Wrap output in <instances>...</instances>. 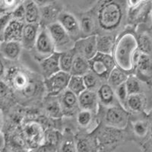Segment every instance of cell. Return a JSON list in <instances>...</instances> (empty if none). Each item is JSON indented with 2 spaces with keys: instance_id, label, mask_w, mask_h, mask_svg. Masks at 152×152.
Masks as SVG:
<instances>
[{
  "instance_id": "cell-1",
  "label": "cell",
  "mask_w": 152,
  "mask_h": 152,
  "mask_svg": "<svg viewBox=\"0 0 152 152\" xmlns=\"http://www.w3.org/2000/svg\"><path fill=\"white\" fill-rule=\"evenodd\" d=\"M5 82L8 84L13 93L24 99H31L37 96L42 90L45 91L44 80L40 81L37 75L28 69L13 66L6 70Z\"/></svg>"
},
{
  "instance_id": "cell-2",
  "label": "cell",
  "mask_w": 152,
  "mask_h": 152,
  "mask_svg": "<svg viewBox=\"0 0 152 152\" xmlns=\"http://www.w3.org/2000/svg\"><path fill=\"white\" fill-rule=\"evenodd\" d=\"M136 28L129 25L116 37L113 52L116 66L129 75L134 74L135 58L138 52Z\"/></svg>"
},
{
  "instance_id": "cell-3",
  "label": "cell",
  "mask_w": 152,
  "mask_h": 152,
  "mask_svg": "<svg viewBox=\"0 0 152 152\" xmlns=\"http://www.w3.org/2000/svg\"><path fill=\"white\" fill-rule=\"evenodd\" d=\"M94 16L97 28L111 34L123 25L127 17L126 3L116 0L102 1L97 5Z\"/></svg>"
},
{
  "instance_id": "cell-4",
  "label": "cell",
  "mask_w": 152,
  "mask_h": 152,
  "mask_svg": "<svg viewBox=\"0 0 152 152\" xmlns=\"http://www.w3.org/2000/svg\"><path fill=\"white\" fill-rule=\"evenodd\" d=\"M94 134L98 146L97 152L113 151L115 148L124 142L125 138L126 139L128 137L127 134L125 135L123 129H118L107 126H105L104 129L97 131Z\"/></svg>"
},
{
  "instance_id": "cell-5",
  "label": "cell",
  "mask_w": 152,
  "mask_h": 152,
  "mask_svg": "<svg viewBox=\"0 0 152 152\" xmlns=\"http://www.w3.org/2000/svg\"><path fill=\"white\" fill-rule=\"evenodd\" d=\"M104 108L105 112L102 114V116L105 126L118 129H123L128 126L129 113L120 104Z\"/></svg>"
},
{
  "instance_id": "cell-6",
  "label": "cell",
  "mask_w": 152,
  "mask_h": 152,
  "mask_svg": "<svg viewBox=\"0 0 152 152\" xmlns=\"http://www.w3.org/2000/svg\"><path fill=\"white\" fill-rule=\"evenodd\" d=\"M90 70L100 80L107 81L111 71L116 67L112 55L97 53L93 59L89 60Z\"/></svg>"
},
{
  "instance_id": "cell-7",
  "label": "cell",
  "mask_w": 152,
  "mask_h": 152,
  "mask_svg": "<svg viewBox=\"0 0 152 152\" xmlns=\"http://www.w3.org/2000/svg\"><path fill=\"white\" fill-rule=\"evenodd\" d=\"M33 50L35 52V59H37L38 62L56 52L54 43L50 37L47 27L40 28V32Z\"/></svg>"
},
{
  "instance_id": "cell-8",
  "label": "cell",
  "mask_w": 152,
  "mask_h": 152,
  "mask_svg": "<svg viewBox=\"0 0 152 152\" xmlns=\"http://www.w3.org/2000/svg\"><path fill=\"white\" fill-rule=\"evenodd\" d=\"M152 1L140 0L139 3L135 7L127 8V21L129 25L138 27L145 24L151 18Z\"/></svg>"
},
{
  "instance_id": "cell-9",
  "label": "cell",
  "mask_w": 152,
  "mask_h": 152,
  "mask_svg": "<svg viewBox=\"0 0 152 152\" xmlns=\"http://www.w3.org/2000/svg\"><path fill=\"white\" fill-rule=\"evenodd\" d=\"M23 137L31 151H34L45 142V132L37 122H29L23 128Z\"/></svg>"
},
{
  "instance_id": "cell-10",
  "label": "cell",
  "mask_w": 152,
  "mask_h": 152,
  "mask_svg": "<svg viewBox=\"0 0 152 152\" xmlns=\"http://www.w3.org/2000/svg\"><path fill=\"white\" fill-rule=\"evenodd\" d=\"M71 75L59 72L49 78L44 79V88L48 97H56L68 88Z\"/></svg>"
},
{
  "instance_id": "cell-11",
  "label": "cell",
  "mask_w": 152,
  "mask_h": 152,
  "mask_svg": "<svg viewBox=\"0 0 152 152\" xmlns=\"http://www.w3.org/2000/svg\"><path fill=\"white\" fill-rule=\"evenodd\" d=\"M47 28L53 41L56 52L62 53L70 50L69 46L72 40L58 21L47 25Z\"/></svg>"
},
{
  "instance_id": "cell-12",
  "label": "cell",
  "mask_w": 152,
  "mask_h": 152,
  "mask_svg": "<svg viewBox=\"0 0 152 152\" xmlns=\"http://www.w3.org/2000/svg\"><path fill=\"white\" fill-rule=\"evenodd\" d=\"M76 54L91 60L97 54V35L81 37L76 40L73 46Z\"/></svg>"
},
{
  "instance_id": "cell-13",
  "label": "cell",
  "mask_w": 152,
  "mask_h": 152,
  "mask_svg": "<svg viewBox=\"0 0 152 152\" xmlns=\"http://www.w3.org/2000/svg\"><path fill=\"white\" fill-rule=\"evenodd\" d=\"M57 21L66 30L72 40H75V42L81 38L80 22L74 15L63 11L58 17Z\"/></svg>"
},
{
  "instance_id": "cell-14",
  "label": "cell",
  "mask_w": 152,
  "mask_h": 152,
  "mask_svg": "<svg viewBox=\"0 0 152 152\" xmlns=\"http://www.w3.org/2000/svg\"><path fill=\"white\" fill-rule=\"evenodd\" d=\"M134 75L144 83L152 79V56L138 51L135 58Z\"/></svg>"
},
{
  "instance_id": "cell-15",
  "label": "cell",
  "mask_w": 152,
  "mask_h": 152,
  "mask_svg": "<svg viewBox=\"0 0 152 152\" xmlns=\"http://www.w3.org/2000/svg\"><path fill=\"white\" fill-rule=\"evenodd\" d=\"M151 123L148 121L147 114L138 119L132 122V139L142 145L148 139H149V132H150Z\"/></svg>"
},
{
  "instance_id": "cell-16",
  "label": "cell",
  "mask_w": 152,
  "mask_h": 152,
  "mask_svg": "<svg viewBox=\"0 0 152 152\" xmlns=\"http://www.w3.org/2000/svg\"><path fill=\"white\" fill-rule=\"evenodd\" d=\"M57 98L59 100L62 114L65 116H72L78 109H80L78 96H76L69 89H66L61 93Z\"/></svg>"
},
{
  "instance_id": "cell-17",
  "label": "cell",
  "mask_w": 152,
  "mask_h": 152,
  "mask_svg": "<svg viewBox=\"0 0 152 152\" xmlns=\"http://www.w3.org/2000/svg\"><path fill=\"white\" fill-rule=\"evenodd\" d=\"M60 54L61 53L55 52L53 55L38 62L40 69L41 70L42 76L44 79L49 78L53 75L61 71L60 67H59Z\"/></svg>"
},
{
  "instance_id": "cell-18",
  "label": "cell",
  "mask_w": 152,
  "mask_h": 152,
  "mask_svg": "<svg viewBox=\"0 0 152 152\" xmlns=\"http://www.w3.org/2000/svg\"><path fill=\"white\" fill-rule=\"evenodd\" d=\"M40 23H44L43 27H47L52 23L56 22L58 17L63 11L59 4L49 1L47 4L40 7Z\"/></svg>"
},
{
  "instance_id": "cell-19",
  "label": "cell",
  "mask_w": 152,
  "mask_h": 152,
  "mask_svg": "<svg viewBox=\"0 0 152 152\" xmlns=\"http://www.w3.org/2000/svg\"><path fill=\"white\" fill-rule=\"evenodd\" d=\"M40 28V24H25L21 40L23 48L27 50H33Z\"/></svg>"
},
{
  "instance_id": "cell-20",
  "label": "cell",
  "mask_w": 152,
  "mask_h": 152,
  "mask_svg": "<svg viewBox=\"0 0 152 152\" xmlns=\"http://www.w3.org/2000/svg\"><path fill=\"white\" fill-rule=\"evenodd\" d=\"M99 105L104 107H110L119 104L115 94V90L108 83L100 85L97 91Z\"/></svg>"
},
{
  "instance_id": "cell-21",
  "label": "cell",
  "mask_w": 152,
  "mask_h": 152,
  "mask_svg": "<svg viewBox=\"0 0 152 152\" xmlns=\"http://www.w3.org/2000/svg\"><path fill=\"white\" fill-rule=\"evenodd\" d=\"M148 106V97L145 93L137 94L129 96L126 102V110L129 113L132 112L134 113L145 114V110Z\"/></svg>"
},
{
  "instance_id": "cell-22",
  "label": "cell",
  "mask_w": 152,
  "mask_h": 152,
  "mask_svg": "<svg viewBox=\"0 0 152 152\" xmlns=\"http://www.w3.org/2000/svg\"><path fill=\"white\" fill-rule=\"evenodd\" d=\"M75 142L78 152H97L98 151L94 132L91 134H78L75 135Z\"/></svg>"
},
{
  "instance_id": "cell-23",
  "label": "cell",
  "mask_w": 152,
  "mask_h": 152,
  "mask_svg": "<svg viewBox=\"0 0 152 152\" xmlns=\"http://www.w3.org/2000/svg\"><path fill=\"white\" fill-rule=\"evenodd\" d=\"M24 25L25 23L12 19L2 34L4 41L21 42Z\"/></svg>"
},
{
  "instance_id": "cell-24",
  "label": "cell",
  "mask_w": 152,
  "mask_h": 152,
  "mask_svg": "<svg viewBox=\"0 0 152 152\" xmlns=\"http://www.w3.org/2000/svg\"><path fill=\"white\" fill-rule=\"evenodd\" d=\"M22 48L21 42L3 40L0 43V54L8 60L17 61L20 58Z\"/></svg>"
},
{
  "instance_id": "cell-25",
  "label": "cell",
  "mask_w": 152,
  "mask_h": 152,
  "mask_svg": "<svg viewBox=\"0 0 152 152\" xmlns=\"http://www.w3.org/2000/svg\"><path fill=\"white\" fill-rule=\"evenodd\" d=\"M80 110H85L95 113L98 109L99 101L97 92L85 90L78 97Z\"/></svg>"
},
{
  "instance_id": "cell-26",
  "label": "cell",
  "mask_w": 152,
  "mask_h": 152,
  "mask_svg": "<svg viewBox=\"0 0 152 152\" xmlns=\"http://www.w3.org/2000/svg\"><path fill=\"white\" fill-rule=\"evenodd\" d=\"M136 35L138 51L152 56V28H145Z\"/></svg>"
},
{
  "instance_id": "cell-27",
  "label": "cell",
  "mask_w": 152,
  "mask_h": 152,
  "mask_svg": "<svg viewBox=\"0 0 152 152\" xmlns=\"http://www.w3.org/2000/svg\"><path fill=\"white\" fill-rule=\"evenodd\" d=\"M116 37L110 34L97 35V49L99 53L112 55L116 45Z\"/></svg>"
},
{
  "instance_id": "cell-28",
  "label": "cell",
  "mask_w": 152,
  "mask_h": 152,
  "mask_svg": "<svg viewBox=\"0 0 152 152\" xmlns=\"http://www.w3.org/2000/svg\"><path fill=\"white\" fill-rule=\"evenodd\" d=\"M81 31V37L97 35V25L94 16L92 15H85L81 17L79 21Z\"/></svg>"
},
{
  "instance_id": "cell-29",
  "label": "cell",
  "mask_w": 152,
  "mask_h": 152,
  "mask_svg": "<svg viewBox=\"0 0 152 152\" xmlns=\"http://www.w3.org/2000/svg\"><path fill=\"white\" fill-rule=\"evenodd\" d=\"M57 152H78L76 147L75 135L71 129H66L63 132L62 140L58 146Z\"/></svg>"
},
{
  "instance_id": "cell-30",
  "label": "cell",
  "mask_w": 152,
  "mask_h": 152,
  "mask_svg": "<svg viewBox=\"0 0 152 152\" xmlns=\"http://www.w3.org/2000/svg\"><path fill=\"white\" fill-rule=\"evenodd\" d=\"M25 8V24H40V10L36 1L24 2Z\"/></svg>"
},
{
  "instance_id": "cell-31",
  "label": "cell",
  "mask_w": 152,
  "mask_h": 152,
  "mask_svg": "<svg viewBox=\"0 0 152 152\" xmlns=\"http://www.w3.org/2000/svg\"><path fill=\"white\" fill-rule=\"evenodd\" d=\"M91 70L89 61L88 59H85L84 57L76 54L74 62H73L70 75H71L81 76V77H83L85 75H86L87 73H88Z\"/></svg>"
},
{
  "instance_id": "cell-32",
  "label": "cell",
  "mask_w": 152,
  "mask_h": 152,
  "mask_svg": "<svg viewBox=\"0 0 152 152\" xmlns=\"http://www.w3.org/2000/svg\"><path fill=\"white\" fill-rule=\"evenodd\" d=\"M75 56L76 53L73 47L65 52L61 53L59 57V67L61 71L70 74Z\"/></svg>"
},
{
  "instance_id": "cell-33",
  "label": "cell",
  "mask_w": 152,
  "mask_h": 152,
  "mask_svg": "<svg viewBox=\"0 0 152 152\" xmlns=\"http://www.w3.org/2000/svg\"><path fill=\"white\" fill-rule=\"evenodd\" d=\"M129 75L128 73L125 72L124 71H123L122 69L116 66L111 71L107 81L111 87L116 88L119 85L126 83Z\"/></svg>"
},
{
  "instance_id": "cell-34",
  "label": "cell",
  "mask_w": 152,
  "mask_h": 152,
  "mask_svg": "<svg viewBox=\"0 0 152 152\" xmlns=\"http://www.w3.org/2000/svg\"><path fill=\"white\" fill-rule=\"evenodd\" d=\"M126 90L129 94V96L130 95L137 94L143 93L142 86V81L137 78L134 74L129 75L126 80Z\"/></svg>"
},
{
  "instance_id": "cell-35",
  "label": "cell",
  "mask_w": 152,
  "mask_h": 152,
  "mask_svg": "<svg viewBox=\"0 0 152 152\" xmlns=\"http://www.w3.org/2000/svg\"><path fill=\"white\" fill-rule=\"evenodd\" d=\"M67 89H69L70 91H72L76 96L78 97L82 92L86 90V87H85V83H84L83 77L71 75Z\"/></svg>"
},
{
  "instance_id": "cell-36",
  "label": "cell",
  "mask_w": 152,
  "mask_h": 152,
  "mask_svg": "<svg viewBox=\"0 0 152 152\" xmlns=\"http://www.w3.org/2000/svg\"><path fill=\"white\" fill-rule=\"evenodd\" d=\"M94 113L89 110H80L77 114V123L81 128L87 129L93 123Z\"/></svg>"
},
{
  "instance_id": "cell-37",
  "label": "cell",
  "mask_w": 152,
  "mask_h": 152,
  "mask_svg": "<svg viewBox=\"0 0 152 152\" xmlns=\"http://www.w3.org/2000/svg\"><path fill=\"white\" fill-rule=\"evenodd\" d=\"M56 97H53V100L48 101L46 105V110L50 116L53 118H60L63 116L60 104L58 98L54 99Z\"/></svg>"
},
{
  "instance_id": "cell-38",
  "label": "cell",
  "mask_w": 152,
  "mask_h": 152,
  "mask_svg": "<svg viewBox=\"0 0 152 152\" xmlns=\"http://www.w3.org/2000/svg\"><path fill=\"white\" fill-rule=\"evenodd\" d=\"M13 91L6 82L0 81V104H8L13 98Z\"/></svg>"
},
{
  "instance_id": "cell-39",
  "label": "cell",
  "mask_w": 152,
  "mask_h": 152,
  "mask_svg": "<svg viewBox=\"0 0 152 152\" xmlns=\"http://www.w3.org/2000/svg\"><path fill=\"white\" fill-rule=\"evenodd\" d=\"M83 80L87 90L95 91V89H98L101 85H100V78L91 71L83 76Z\"/></svg>"
},
{
  "instance_id": "cell-40",
  "label": "cell",
  "mask_w": 152,
  "mask_h": 152,
  "mask_svg": "<svg viewBox=\"0 0 152 152\" xmlns=\"http://www.w3.org/2000/svg\"><path fill=\"white\" fill-rule=\"evenodd\" d=\"M115 94H116V99H117L119 104L123 108L126 109V102H127V100H128L129 97V94L127 92V90H126L125 84H123V85H119L117 88H115Z\"/></svg>"
},
{
  "instance_id": "cell-41",
  "label": "cell",
  "mask_w": 152,
  "mask_h": 152,
  "mask_svg": "<svg viewBox=\"0 0 152 152\" xmlns=\"http://www.w3.org/2000/svg\"><path fill=\"white\" fill-rule=\"evenodd\" d=\"M12 19L25 23V8L24 2H21L14 10L12 11Z\"/></svg>"
},
{
  "instance_id": "cell-42",
  "label": "cell",
  "mask_w": 152,
  "mask_h": 152,
  "mask_svg": "<svg viewBox=\"0 0 152 152\" xmlns=\"http://www.w3.org/2000/svg\"><path fill=\"white\" fill-rule=\"evenodd\" d=\"M12 19V12L5 13V14L0 16V33H2V34H3L4 30L6 28L7 24H9V21H10Z\"/></svg>"
},
{
  "instance_id": "cell-43",
  "label": "cell",
  "mask_w": 152,
  "mask_h": 152,
  "mask_svg": "<svg viewBox=\"0 0 152 152\" xmlns=\"http://www.w3.org/2000/svg\"><path fill=\"white\" fill-rule=\"evenodd\" d=\"M142 152H152V140L151 139H148L145 142H144L142 145Z\"/></svg>"
},
{
  "instance_id": "cell-44",
  "label": "cell",
  "mask_w": 152,
  "mask_h": 152,
  "mask_svg": "<svg viewBox=\"0 0 152 152\" xmlns=\"http://www.w3.org/2000/svg\"><path fill=\"white\" fill-rule=\"evenodd\" d=\"M5 72H6V69H5V65H4L2 59H0V81L3 77H5Z\"/></svg>"
},
{
  "instance_id": "cell-45",
  "label": "cell",
  "mask_w": 152,
  "mask_h": 152,
  "mask_svg": "<svg viewBox=\"0 0 152 152\" xmlns=\"http://www.w3.org/2000/svg\"><path fill=\"white\" fill-rule=\"evenodd\" d=\"M4 126V116L2 110L0 109V132H2V129Z\"/></svg>"
},
{
  "instance_id": "cell-46",
  "label": "cell",
  "mask_w": 152,
  "mask_h": 152,
  "mask_svg": "<svg viewBox=\"0 0 152 152\" xmlns=\"http://www.w3.org/2000/svg\"><path fill=\"white\" fill-rule=\"evenodd\" d=\"M145 84H146V85H147V87H148V88L149 89V91H150L152 94V79L149 80V81H147V82H146Z\"/></svg>"
},
{
  "instance_id": "cell-47",
  "label": "cell",
  "mask_w": 152,
  "mask_h": 152,
  "mask_svg": "<svg viewBox=\"0 0 152 152\" xmlns=\"http://www.w3.org/2000/svg\"><path fill=\"white\" fill-rule=\"evenodd\" d=\"M147 117L151 124H152V109L149 111V113H147Z\"/></svg>"
},
{
  "instance_id": "cell-48",
  "label": "cell",
  "mask_w": 152,
  "mask_h": 152,
  "mask_svg": "<svg viewBox=\"0 0 152 152\" xmlns=\"http://www.w3.org/2000/svg\"><path fill=\"white\" fill-rule=\"evenodd\" d=\"M149 138L152 140V124L150 126V132H149Z\"/></svg>"
},
{
  "instance_id": "cell-49",
  "label": "cell",
  "mask_w": 152,
  "mask_h": 152,
  "mask_svg": "<svg viewBox=\"0 0 152 152\" xmlns=\"http://www.w3.org/2000/svg\"><path fill=\"white\" fill-rule=\"evenodd\" d=\"M151 22H152V6H151ZM151 28H152V23H151Z\"/></svg>"
},
{
  "instance_id": "cell-50",
  "label": "cell",
  "mask_w": 152,
  "mask_h": 152,
  "mask_svg": "<svg viewBox=\"0 0 152 152\" xmlns=\"http://www.w3.org/2000/svg\"><path fill=\"white\" fill-rule=\"evenodd\" d=\"M1 152H12V151H10L7 150V149L4 148V150H3V151H1Z\"/></svg>"
},
{
  "instance_id": "cell-51",
  "label": "cell",
  "mask_w": 152,
  "mask_h": 152,
  "mask_svg": "<svg viewBox=\"0 0 152 152\" xmlns=\"http://www.w3.org/2000/svg\"><path fill=\"white\" fill-rule=\"evenodd\" d=\"M99 152H113V151H99Z\"/></svg>"
},
{
  "instance_id": "cell-52",
  "label": "cell",
  "mask_w": 152,
  "mask_h": 152,
  "mask_svg": "<svg viewBox=\"0 0 152 152\" xmlns=\"http://www.w3.org/2000/svg\"><path fill=\"white\" fill-rule=\"evenodd\" d=\"M29 152H34V151H29Z\"/></svg>"
},
{
  "instance_id": "cell-53",
  "label": "cell",
  "mask_w": 152,
  "mask_h": 152,
  "mask_svg": "<svg viewBox=\"0 0 152 152\" xmlns=\"http://www.w3.org/2000/svg\"><path fill=\"white\" fill-rule=\"evenodd\" d=\"M0 152H1V151H0Z\"/></svg>"
}]
</instances>
